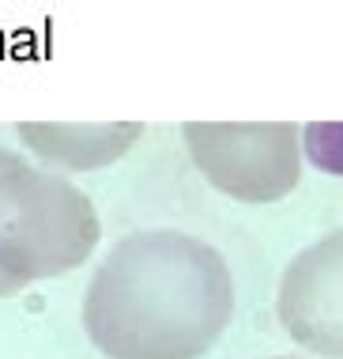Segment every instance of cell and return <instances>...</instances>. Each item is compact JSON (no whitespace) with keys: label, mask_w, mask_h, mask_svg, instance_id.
<instances>
[{"label":"cell","mask_w":343,"mask_h":359,"mask_svg":"<svg viewBox=\"0 0 343 359\" xmlns=\"http://www.w3.org/2000/svg\"><path fill=\"white\" fill-rule=\"evenodd\" d=\"M302 151L317 170L343 178V125H306L302 129Z\"/></svg>","instance_id":"6"},{"label":"cell","mask_w":343,"mask_h":359,"mask_svg":"<svg viewBox=\"0 0 343 359\" xmlns=\"http://www.w3.org/2000/svg\"><path fill=\"white\" fill-rule=\"evenodd\" d=\"M230 314L227 261L185 231L121 238L83 295V329L106 359H200L227 333Z\"/></svg>","instance_id":"1"},{"label":"cell","mask_w":343,"mask_h":359,"mask_svg":"<svg viewBox=\"0 0 343 359\" xmlns=\"http://www.w3.org/2000/svg\"><path fill=\"white\" fill-rule=\"evenodd\" d=\"M98 235L83 189L0 148V299L72 273L91 257Z\"/></svg>","instance_id":"2"},{"label":"cell","mask_w":343,"mask_h":359,"mask_svg":"<svg viewBox=\"0 0 343 359\" xmlns=\"http://www.w3.org/2000/svg\"><path fill=\"white\" fill-rule=\"evenodd\" d=\"M144 137L140 121H110V125H19V140L38 159L64 170H98L117 163L136 140Z\"/></svg>","instance_id":"5"},{"label":"cell","mask_w":343,"mask_h":359,"mask_svg":"<svg viewBox=\"0 0 343 359\" xmlns=\"http://www.w3.org/2000/svg\"><path fill=\"white\" fill-rule=\"evenodd\" d=\"M276 310L298 348L343 359V227L294 254L279 276Z\"/></svg>","instance_id":"4"},{"label":"cell","mask_w":343,"mask_h":359,"mask_svg":"<svg viewBox=\"0 0 343 359\" xmlns=\"http://www.w3.org/2000/svg\"><path fill=\"white\" fill-rule=\"evenodd\" d=\"M196 170L241 205L283 201L302 178V129L294 125H200L181 129Z\"/></svg>","instance_id":"3"},{"label":"cell","mask_w":343,"mask_h":359,"mask_svg":"<svg viewBox=\"0 0 343 359\" xmlns=\"http://www.w3.org/2000/svg\"><path fill=\"white\" fill-rule=\"evenodd\" d=\"M272 359H298V355H272Z\"/></svg>","instance_id":"7"}]
</instances>
